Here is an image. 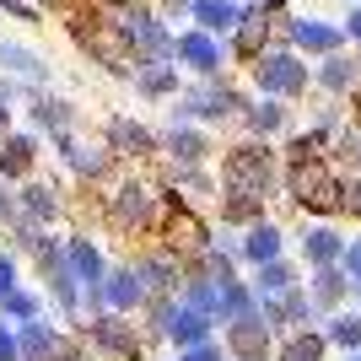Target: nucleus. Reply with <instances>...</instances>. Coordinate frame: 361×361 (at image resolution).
<instances>
[{"mask_svg": "<svg viewBox=\"0 0 361 361\" xmlns=\"http://www.w3.org/2000/svg\"><path fill=\"white\" fill-rule=\"evenodd\" d=\"M157 221H162V205H157V178H140V173H124L119 183L103 189V226L114 238H130L146 248L157 238Z\"/></svg>", "mask_w": 361, "mask_h": 361, "instance_id": "nucleus-1", "label": "nucleus"}, {"mask_svg": "<svg viewBox=\"0 0 361 361\" xmlns=\"http://www.w3.org/2000/svg\"><path fill=\"white\" fill-rule=\"evenodd\" d=\"M216 178H221V189H243V195L270 200L275 189H281V178H286V167H281V157L270 151V140H238V146L221 151Z\"/></svg>", "mask_w": 361, "mask_h": 361, "instance_id": "nucleus-2", "label": "nucleus"}, {"mask_svg": "<svg viewBox=\"0 0 361 361\" xmlns=\"http://www.w3.org/2000/svg\"><path fill=\"white\" fill-rule=\"evenodd\" d=\"M286 195L297 200V211L307 216H340V205H345V178L334 173L329 157H307V162H286Z\"/></svg>", "mask_w": 361, "mask_h": 361, "instance_id": "nucleus-3", "label": "nucleus"}, {"mask_svg": "<svg viewBox=\"0 0 361 361\" xmlns=\"http://www.w3.org/2000/svg\"><path fill=\"white\" fill-rule=\"evenodd\" d=\"M71 334H81L97 361H151V340L140 334V318H124V313L81 318Z\"/></svg>", "mask_w": 361, "mask_h": 361, "instance_id": "nucleus-4", "label": "nucleus"}, {"mask_svg": "<svg viewBox=\"0 0 361 361\" xmlns=\"http://www.w3.org/2000/svg\"><path fill=\"white\" fill-rule=\"evenodd\" d=\"M54 157H60V167L75 178V189H108V183L124 178V162L114 157V151L108 146H81L75 135L54 140Z\"/></svg>", "mask_w": 361, "mask_h": 361, "instance_id": "nucleus-5", "label": "nucleus"}, {"mask_svg": "<svg viewBox=\"0 0 361 361\" xmlns=\"http://www.w3.org/2000/svg\"><path fill=\"white\" fill-rule=\"evenodd\" d=\"M243 108L248 103L238 97V87H226L221 75H216V81H205V87L183 92L173 124H221V119H232V114H243Z\"/></svg>", "mask_w": 361, "mask_h": 361, "instance_id": "nucleus-6", "label": "nucleus"}, {"mask_svg": "<svg viewBox=\"0 0 361 361\" xmlns=\"http://www.w3.org/2000/svg\"><path fill=\"white\" fill-rule=\"evenodd\" d=\"M103 146L114 151L124 167L130 162H151V157H162V130L140 124L135 114H114V119L103 124Z\"/></svg>", "mask_w": 361, "mask_h": 361, "instance_id": "nucleus-7", "label": "nucleus"}, {"mask_svg": "<svg viewBox=\"0 0 361 361\" xmlns=\"http://www.w3.org/2000/svg\"><path fill=\"white\" fill-rule=\"evenodd\" d=\"M65 264H71V281L81 291L103 286L108 270H114V254H108L103 243H97V232H81V226H71L65 232Z\"/></svg>", "mask_w": 361, "mask_h": 361, "instance_id": "nucleus-8", "label": "nucleus"}, {"mask_svg": "<svg viewBox=\"0 0 361 361\" xmlns=\"http://www.w3.org/2000/svg\"><path fill=\"white\" fill-rule=\"evenodd\" d=\"M16 211H22V221L54 232V226L71 216V205H65L60 178H27V183H16Z\"/></svg>", "mask_w": 361, "mask_h": 361, "instance_id": "nucleus-9", "label": "nucleus"}, {"mask_svg": "<svg viewBox=\"0 0 361 361\" xmlns=\"http://www.w3.org/2000/svg\"><path fill=\"white\" fill-rule=\"evenodd\" d=\"M221 345L232 361H270L275 356V329L264 324V313H243L232 324H221Z\"/></svg>", "mask_w": 361, "mask_h": 361, "instance_id": "nucleus-10", "label": "nucleus"}, {"mask_svg": "<svg viewBox=\"0 0 361 361\" xmlns=\"http://www.w3.org/2000/svg\"><path fill=\"white\" fill-rule=\"evenodd\" d=\"M130 264H135L146 297H178L183 281H189V264H183V259H173L167 248H157V243H146V248H140Z\"/></svg>", "mask_w": 361, "mask_h": 361, "instance_id": "nucleus-11", "label": "nucleus"}, {"mask_svg": "<svg viewBox=\"0 0 361 361\" xmlns=\"http://www.w3.org/2000/svg\"><path fill=\"white\" fill-rule=\"evenodd\" d=\"M22 259H27V270L38 275V286H44V291L75 286V281H71V264H65V232H38L32 248Z\"/></svg>", "mask_w": 361, "mask_h": 361, "instance_id": "nucleus-12", "label": "nucleus"}, {"mask_svg": "<svg viewBox=\"0 0 361 361\" xmlns=\"http://www.w3.org/2000/svg\"><path fill=\"white\" fill-rule=\"evenodd\" d=\"M173 65H183V71H195V75H205V81H216V75H221V65H226V49L216 44V32L189 27V32H178V44H173Z\"/></svg>", "mask_w": 361, "mask_h": 361, "instance_id": "nucleus-13", "label": "nucleus"}, {"mask_svg": "<svg viewBox=\"0 0 361 361\" xmlns=\"http://www.w3.org/2000/svg\"><path fill=\"white\" fill-rule=\"evenodd\" d=\"M38 157H44V135H32V130H22L16 124L11 135L0 140V183H27L32 173H38Z\"/></svg>", "mask_w": 361, "mask_h": 361, "instance_id": "nucleus-14", "label": "nucleus"}, {"mask_svg": "<svg viewBox=\"0 0 361 361\" xmlns=\"http://www.w3.org/2000/svg\"><path fill=\"white\" fill-rule=\"evenodd\" d=\"M27 130L44 140H60V135H75V108L54 92H27Z\"/></svg>", "mask_w": 361, "mask_h": 361, "instance_id": "nucleus-15", "label": "nucleus"}, {"mask_svg": "<svg viewBox=\"0 0 361 361\" xmlns=\"http://www.w3.org/2000/svg\"><path fill=\"white\" fill-rule=\"evenodd\" d=\"M211 151L216 146L200 124H167L162 130V162H173V167H205Z\"/></svg>", "mask_w": 361, "mask_h": 361, "instance_id": "nucleus-16", "label": "nucleus"}, {"mask_svg": "<svg viewBox=\"0 0 361 361\" xmlns=\"http://www.w3.org/2000/svg\"><path fill=\"white\" fill-rule=\"evenodd\" d=\"M103 302H108V313H124V318H140V307L151 302L130 259H114V270L103 281Z\"/></svg>", "mask_w": 361, "mask_h": 361, "instance_id": "nucleus-17", "label": "nucleus"}, {"mask_svg": "<svg viewBox=\"0 0 361 361\" xmlns=\"http://www.w3.org/2000/svg\"><path fill=\"white\" fill-rule=\"evenodd\" d=\"M254 81L270 97H297L302 87H307V71L297 65V54H264V60L254 65Z\"/></svg>", "mask_w": 361, "mask_h": 361, "instance_id": "nucleus-18", "label": "nucleus"}, {"mask_svg": "<svg viewBox=\"0 0 361 361\" xmlns=\"http://www.w3.org/2000/svg\"><path fill=\"white\" fill-rule=\"evenodd\" d=\"M281 226L275 221H254V226H243L238 232V259L248 264V270H264V264H275L281 259Z\"/></svg>", "mask_w": 361, "mask_h": 361, "instance_id": "nucleus-19", "label": "nucleus"}, {"mask_svg": "<svg viewBox=\"0 0 361 361\" xmlns=\"http://www.w3.org/2000/svg\"><path fill=\"white\" fill-rule=\"evenodd\" d=\"M264 205H270V200L243 195V189H221V195H216V226H221V232H243V226L264 221Z\"/></svg>", "mask_w": 361, "mask_h": 361, "instance_id": "nucleus-20", "label": "nucleus"}, {"mask_svg": "<svg viewBox=\"0 0 361 361\" xmlns=\"http://www.w3.org/2000/svg\"><path fill=\"white\" fill-rule=\"evenodd\" d=\"M0 71L16 75L27 92H44V87H49V65H44V54H32V49H22V44H0Z\"/></svg>", "mask_w": 361, "mask_h": 361, "instance_id": "nucleus-21", "label": "nucleus"}, {"mask_svg": "<svg viewBox=\"0 0 361 361\" xmlns=\"http://www.w3.org/2000/svg\"><path fill=\"white\" fill-rule=\"evenodd\" d=\"M0 318H6V324H16V329H22V324H32V318H49V297H44V286H27V281H22L11 297L0 302Z\"/></svg>", "mask_w": 361, "mask_h": 361, "instance_id": "nucleus-22", "label": "nucleus"}, {"mask_svg": "<svg viewBox=\"0 0 361 361\" xmlns=\"http://www.w3.org/2000/svg\"><path fill=\"white\" fill-rule=\"evenodd\" d=\"M243 130H248V140H270L286 130V108H281V97H264V103H248L243 108Z\"/></svg>", "mask_w": 361, "mask_h": 361, "instance_id": "nucleus-23", "label": "nucleus"}, {"mask_svg": "<svg viewBox=\"0 0 361 361\" xmlns=\"http://www.w3.org/2000/svg\"><path fill=\"white\" fill-rule=\"evenodd\" d=\"M324 356H329V334L318 329H291L275 345V361H324Z\"/></svg>", "mask_w": 361, "mask_h": 361, "instance_id": "nucleus-24", "label": "nucleus"}, {"mask_svg": "<svg viewBox=\"0 0 361 361\" xmlns=\"http://www.w3.org/2000/svg\"><path fill=\"white\" fill-rule=\"evenodd\" d=\"M216 329H221V324H216L211 313H195V307H183L178 302V318H173V334H167V345H200V340H216Z\"/></svg>", "mask_w": 361, "mask_h": 361, "instance_id": "nucleus-25", "label": "nucleus"}, {"mask_svg": "<svg viewBox=\"0 0 361 361\" xmlns=\"http://www.w3.org/2000/svg\"><path fill=\"white\" fill-rule=\"evenodd\" d=\"M173 318H178V297H151L140 307V334L151 340V350L167 345V334H173Z\"/></svg>", "mask_w": 361, "mask_h": 361, "instance_id": "nucleus-26", "label": "nucleus"}, {"mask_svg": "<svg viewBox=\"0 0 361 361\" xmlns=\"http://www.w3.org/2000/svg\"><path fill=\"white\" fill-rule=\"evenodd\" d=\"M270 32H275V22H264V16H243L238 38H232V54H238L243 65H259V60H264V44H270Z\"/></svg>", "mask_w": 361, "mask_h": 361, "instance_id": "nucleus-27", "label": "nucleus"}, {"mask_svg": "<svg viewBox=\"0 0 361 361\" xmlns=\"http://www.w3.org/2000/svg\"><path fill=\"white\" fill-rule=\"evenodd\" d=\"M135 92L146 97V103L173 97V92H178V65H140L135 71Z\"/></svg>", "mask_w": 361, "mask_h": 361, "instance_id": "nucleus-28", "label": "nucleus"}, {"mask_svg": "<svg viewBox=\"0 0 361 361\" xmlns=\"http://www.w3.org/2000/svg\"><path fill=\"white\" fill-rule=\"evenodd\" d=\"M340 248H345V243H340V232H334V226H307V232H302V254H307V264H318V270H324V264H334V259H340Z\"/></svg>", "mask_w": 361, "mask_h": 361, "instance_id": "nucleus-29", "label": "nucleus"}, {"mask_svg": "<svg viewBox=\"0 0 361 361\" xmlns=\"http://www.w3.org/2000/svg\"><path fill=\"white\" fill-rule=\"evenodd\" d=\"M189 11H195V22L205 32H226V27L243 22V11L232 6V0H189Z\"/></svg>", "mask_w": 361, "mask_h": 361, "instance_id": "nucleus-30", "label": "nucleus"}, {"mask_svg": "<svg viewBox=\"0 0 361 361\" xmlns=\"http://www.w3.org/2000/svg\"><path fill=\"white\" fill-rule=\"evenodd\" d=\"M248 286L259 291V297H281V291L297 286V270H291L286 259H275V264H264V270H254V281Z\"/></svg>", "mask_w": 361, "mask_h": 361, "instance_id": "nucleus-31", "label": "nucleus"}, {"mask_svg": "<svg viewBox=\"0 0 361 361\" xmlns=\"http://www.w3.org/2000/svg\"><path fill=\"white\" fill-rule=\"evenodd\" d=\"M356 65H350V60H340V54H329V60H324V71H318V81H324V87H329V92H350V87H356Z\"/></svg>", "mask_w": 361, "mask_h": 361, "instance_id": "nucleus-32", "label": "nucleus"}, {"mask_svg": "<svg viewBox=\"0 0 361 361\" xmlns=\"http://www.w3.org/2000/svg\"><path fill=\"white\" fill-rule=\"evenodd\" d=\"M291 38H297L302 49H334V44H340V32L318 27V22H291Z\"/></svg>", "mask_w": 361, "mask_h": 361, "instance_id": "nucleus-33", "label": "nucleus"}, {"mask_svg": "<svg viewBox=\"0 0 361 361\" xmlns=\"http://www.w3.org/2000/svg\"><path fill=\"white\" fill-rule=\"evenodd\" d=\"M313 297L324 302V307H329V302H340V297H345V275L334 270V264H324V270L313 275Z\"/></svg>", "mask_w": 361, "mask_h": 361, "instance_id": "nucleus-34", "label": "nucleus"}, {"mask_svg": "<svg viewBox=\"0 0 361 361\" xmlns=\"http://www.w3.org/2000/svg\"><path fill=\"white\" fill-rule=\"evenodd\" d=\"M329 345H340V350H356L361 345V318H334V324H329Z\"/></svg>", "mask_w": 361, "mask_h": 361, "instance_id": "nucleus-35", "label": "nucleus"}, {"mask_svg": "<svg viewBox=\"0 0 361 361\" xmlns=\"http://www.w3.org/2000/svg\"><path fill=\"white\" fill-rule=\"evenodd\" d=\"M16 286H22V259H16L11 248H0V302L11 297Z\"/></svg>", "mask_w": 361, "mask_h": 361, "instance_id": "nucleus-36", "label": "nucleus"}, {"mask_svg": "<svg viewBox=\"0 0 361 361\" xmlns=\"http://www.w3.org/2000/svg\"><path fill=\"white\" fill-rule=\"evenodd\" d=\"M178 361H232V356H226L221 340H200V345H183Z\"/></svg>", "mask_w": 361, "mask_h": 361, "instance_id": "nucleus-37", "label": "nucleus"}, {"mask_svg": "<svg viewBox=\"0 0 361 361\" xmlns=\"http://www.w3.org/2000/svg\"><path fill=\"white\" fill-rule=\"evenodd\" d=\"M54 361H97V356H92V345L81 340V334L65 329V340H60V350H54Z\"/></svg>", "mask_w": 361, "mask_h": 361, "instance_id": "nucleus-38", "label": "nucleus"}, {"mask_svg": "<svg viewBox=\"0 0 361 361\" xmlns=\"http://www.w3.org/2000/svg\"><path fill=\"white\" fill-rule=\"evenodd\" d=\"M0 361H22V345H16V324L0 318Z\"/></svg>", "mask_w": 361, "mask_h": 361, "instance_id": "nucleus-39", "label": "nucleus"}, {"mask_svg": "<svg viewBox=\"0 0 361 361\" xmlns=\"http://www.w3.org/2000/svg\"><path fill=\"white\" fill-rule=\"evenodd\" d=\"M0 11L16 16V22H38V6H27V0H0Z\"/></svg>", "mask_w": 361, "mask_h": 361, "instance_id": "nucleus-40", "label": "nucleus"}, {"mask_svg": "<svg viewBox=\"0 0 361 361\" xmlns=\"http://www.w3.org/2000/svg\"><path fill=\"white\" fill-rule=\"evenodd\" d=\"M16 130V114H11V103H0V140Z\"/></svg>", "mask_w": 361, "mask_h": 361, "instance_id": "nucleus-41", "label": "nucleus"}, {"mask_svg": "<svg viewBox=\"0 0 361 361\" xmlns=\"http://www.w3.org/2000/svg\"><path fill=\"white\" fill-rule=\"evenodd\" d=\"M345 259H350V270L361 275V243H350V254H345Z\"/></svg>", "mask_w": 361, "mask_h": 361, "instance_id": "nucleus-42", "label": "nucleus"}, {"mask_svg": "<svg viewBox=\"0 0 361 361\" xmlns=\"http://www.w3.org/2000/svg\"><path fill=\"white\" fill-rule=\"evenodd\" d=\"M103 6H114V11H124V6H146V0H103Z\"/></svg>", "mask_w": 361, "mask_h": 361, "instance_id": "nucleus-43", "label": "nucleus"}, {"mask_svg": "<svg viewBox=\"0 0 361 361\" xmlns=\"http://www.w3.org/2000/svg\"><path fill=\"white\" fill-rule=\"evenodd\" d=\"M350 32H356V38H361V11H356V16H350Z\"/></svg>", "mask_w": 361, "mask_h": 361, "instance_id": "nucleus-44", "label": "nucleus"}]
</instances>
